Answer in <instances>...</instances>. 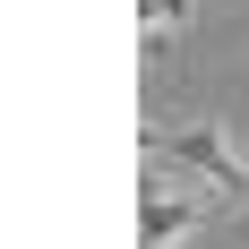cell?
<instances>
[{
    "mask_svg": "<svg viewBox=\"0 0 249 249\" xmlns=\"http://www.w3.org/2000/svg\"><path fill=\"white\" fill-rule=\"evenodd\" d=\"M146 172H198L215 189H249V163L215 138V129H180V138H146Z\"/></svg>",
    "mask_w": 249,
    "mask_h": 249,
    "instance_id": "cell-1",
    "label": "cell"
},
{
    "mask_svg": "<svg viewBox=\"0 0 249 249\" xmlns=\"http://www.w3.org/2000/svg\"><path fill=\"white\" fill-rule=\"evenodd\" d=\"M189 224H198V206H189V198H163V189H146V215H138V241H146V249H172Z\"/></svg>",
    "mask_w": 249,
    "mask_h": 249,
    "instance_id": "cell-2",
    "label": "cell"
},
{
    "mask_svg": "<svg viewBox=\"0 0 249 249\" xmlns=\"http://www.w3.org/2000/svg\"><path fill=\"white\" fill-rule=\"evenodd\" d=\"M180 26H189V0H138V35H146V43H163Z\"/></svg>",
    "mask_w": 249,
    "mask_h": 249,
    "instance_id": "cell-3",
    "label": "cell"
},
{
    "mask_svg": "<svg viewBox=\"0 0 249 249\" xmlns=\"http://www.w3.org/2000/svg\"><path fill=\"white\" fill-rule=\"evenodd\" d=\"M241 241H249V224H241Z\"/></svg>",
    "mask_w": 249,
    "mask_h": 249,
    "instance_id": "cell-4",
    "label": "cell"
}]
</instances>
